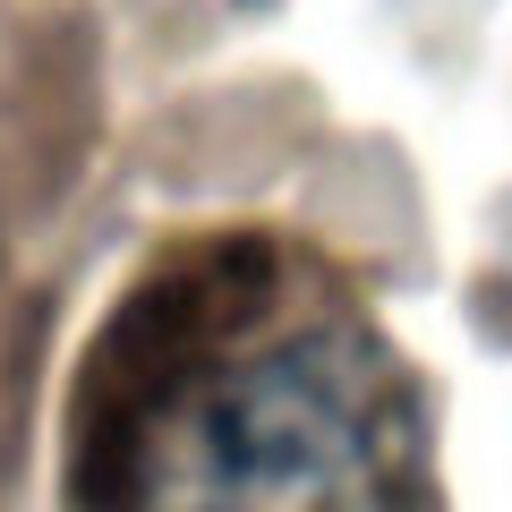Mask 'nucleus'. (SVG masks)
Listing matches in <instances>:
<instances>
[{"label": "nucleus", "mask_w": 512, "mask_h": 512, "mask_svg": "<svg viewBox=\"0 0 512 512\" xmlns=\"http://www.w3.org/2000/svg\"><path fill=\"white\" fill-rule=\"evenodd\" d=\"M86 512H410L419 402L367 308L274 239L154 274L77 427Z\"/></svg>", "instance_id": "f257e3e1"}]
</instances>
